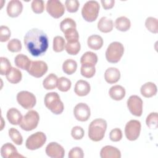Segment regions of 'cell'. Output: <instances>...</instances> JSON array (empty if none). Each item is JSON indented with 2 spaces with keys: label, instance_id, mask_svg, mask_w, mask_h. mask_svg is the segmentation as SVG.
Instances as JSON below:
<instances>
[{
  "label": "cell",
  "instance_id": "cell-2",
  "mask_svg": "<svg viewBox=\"0 0 158 158\" xmlns=\"http://www.w3.org/2000/svg\"><path fill=\"white\" fill-rule=\"evenodd\" d=\"M106 129L107 122L104 119H94L89 125L88 136L93 141H99L104 138Z\"/></svg>",
  "mask_w": 158,
  "mask_h": 158
},
{
  "label": "cell",
  "instance_id": "cell-24",
  "mask_svg": "<svg viewBox=\"0 0 158 158\" xmlns=\"http://www.w3.org/2000/svg\"><path fill=\"white\" fill-rule=\"evenodd\" d=\"M114 27V23L112 19L106 17H102L98 23V28L102 33H109L111 31Z\"/></svg>",
  "mask_w": 158,
  "mask_h": 158
},
{
  "label": "cell",
  "instance_id": "cell-41",
  "mask_svg": "<svg viewBox=\"0 0 158 158\" xmlns=\"http://www.w3.org/2000/svg\"><path fill=\"white\" fill-rule=\"evenodd\" d=\"M31 7L32 10L36 14H41L44 10V3L42 0H33L31 2Z\"/></svg>",
  "mask_w": 158,
  "mask_h": 158
},
{
  "label": "cell",
  "instance_id": "cell-11",
  "mask_svg": "<svg viewBox=\"0 0 158 158\" xmlns=\"http://www.w3.org/2000/svg\"><path fill=\"white\" fill-rule=\"evenodd\" d=\"M48 13L55 19H59L65 12V7L62 3L58 0H49L46 3Z\"/></svg>",
  "mask_w": 158,
  "mask_h": 158
},
{
  "label": "cell",
  "instance_id": "cell-47",
  "mask_svg": "<svg viewBox=\"0 0 158 158\" xmlns=\"http://www.w3.org/2000/svg\"><path fill=\"white\" fill-rule=\"evenodd\" d=\"M68 156L69 158H83L84 153L81 148L74 147L70 150Z\"/></svg>",
  "mask_w": 158,
  "mask_h": 158
},
{
  "label": "cell",
  "instance_id": "cell-1",
  "mask_svg": "<svg viewBox=\"0 0 158 158\" xmlns=\"http://www.w3.org/2000/svg\"><path fill=\"white\" fill-rule=\"evenodd\" d=\"M23 40L27 49L35 57L42 56L48 48V36L43 30L38 28H35L28 30Z\"/></svg>",
  "mask_w": 158,
  "mask_h": 158
},
{
  "label": "cell",
  "instance_id": "cell-33",
  "mask_svg": "<svg viewBox=\"0 0 158 158\" xmlns=\"http://www.w3.org/2000/svg\"><path fill=\"white\" fill-rule=\"evenodd\" d=\"M145 26L149 31L153 33H157L158 31V21L154 17H148L145 21Z\"/></svg>",
  "mask_w": 158,
  "mask_h": 158
},
{
  "label": "cell",
  "instance_id": "cell-29",
  "mask_svg": "<svg viewBox=\"0 0 158 158\" xmlns=\"http://www.w3.org/2000/svg\"><path fill=\"white\" fill-rule=\"evenodd\" d=\"M57 77L54 73H50L43 80V85L44 89L47 90L53 89L57 87Z\"/></svg>",
  "mask_w": 158,
  "mask_h": 158
},
{
  "label": "cell",
  "instance_id": "cell-16",
  "mask_svg": "<svg viewBox=\"0 0 158 158\" xmlns=\"http://www.w3.org/2000/svg\"><path fill=\"white\" fill-rule=\"evenodd\" d=\"M23 5L19 0H11L7 6V13L10 17H17L22 12Z\"/></svg>",
  "mask_w": 158,
  "mask_h": 158
},
{
  "label": "cell",
  "instance_id": "cell-4",
  "mask_svg": "<svg viewBox=\"0 0 158 158\" xmlns=\"http://www.w3.org/2000/svg\"><path fill=\"white\" fill-rule=\"evenodd\" d=\"M124 52L123 45L118 41L111 43L106 51V58L110 63L118 62Z\"/></svg>",
  "mask_w": 158,
  "mask_h": 158
},
{
  "label": "cell",
  "instance_id": "cell-30",
  "mask_svg": "<svg viewBox=\"0 0 158 158\" xmlns=\"http://www.w3.org/2000/svg\"><path fill=\"white\" fill-rule=\"evenodd\" d=\"M77 68V63L75 60L69 59L65 60L62 65V70L67 75H72L75 72Z\"/></svg>",
  "mask_w": 158,
  "mask_h": 158
},
{
  "label": "cell",
  "instance_id": "cell-12",
  "mask_svg": "<svg viewBox=\"0 0 158 158\" xmlns=\"http://www.w3.org/2000/svg\"><path fill=\"white\" fill-rule=\"evenodd\" d=\"M127 107L131 114L140 117L143 112V101L137 95H131L127 100Z\"/></svg>",
  "mask_w": 158,
  "mask_h": 158
},
{
  "label": "cell",
  "instance_id": "cell-39",
  "mask_svg": "<svg viewBox=\"0 0 158 158\" xmlns=\"http://www.w3.org/2000/svg\"><path fill=\"white\" fill-rule=\"evenodd\" d=\"M22 43L17 38L10 40L7 43V49L12 52H19L22 49Z\"/></svg>",
  "mask_w": 158,
  "mask_h": 158
},
{
  "label": "cell",
  "instance_id": "cell-27",
  "mask_svg": "<svg viewBox=\"0 0 158 158\" xmlns=\"http://www.w3.org/2000/svg\"><path fill=\"white\" fill-rule=\"evenodd\" d=\"M115 28L121 31H126L128 30L131 27V22L129 19L125 16H121L116 19L115 21Z\"/></svg>",
  "mask_w": 158,
  "mask_h": 158
},
{
  "label": "cell",
  "instance_id": "cell-36",
  "mask_svg": "<svg viewBox=\"0 0 158 158\" xmlns=\"http://www.w3.org/2000/svg\"><path fill=\"white\" fill-rule=\"evenodd\" d=\"M9 136L12 141L17 145H21L23 143V138L20 132L14 128H10L9 130Z\"/></svg>",
  "mask_w": 158,
  "mask_h": 158
},
{
  "label": "cell",
  "instance_id": "cell-20",
  "mask_svg": "<svg viewBox=\"0 0 158 158\" xmlns=\"http://www.w3.org/2000/svg\"><path fill=\"white\" fill-rule=\"evenodd\" d=\"M90 89L91 87L89 83L83 80L77 81L74 88L75 94L79 96H86L89 93Z\"/></svg>",
  "mask_w": 158,
  "mask_h": 158
},
{
  "label": "cell",
  "instance_id": "cell-8",
  "mask_svg": "<svg viewBox=\"0 0 158 158\" xmlns=\"http://www.w3.org/2000/svg\"><path fill=\"white\" fill-rule=\"evenodd\" d=\"M17 101L25 109H32L36 102L35 96L27 91H22L18 93L17 94Z\"/></svg>",
  "mask_w": 158,
  "mask_h": 158
},
{
  "label": "cell",
  "instance_id": "cell-40",
  "mask_svg": "<svg viewBox=\"0 0 158 158\" xmlns=\"http://www.w3.org/2000/svg\"><path fill=\"white\" fill-rule=\"evenodd\" d=\"M11 67L10 62L7 58L5 57H0V73L1 75H6Z\"/></svg>",
  "mask_w": 158,
  "mask_h": 158
},
{
  "label": "cell",
  "instance_id": "cell-17",
  "mask_svg": "<svg viewBox=\"0 0 158 158\" xmlns=\"http://www.w3.org/2000/svg\"><path fill=\"white\" fill-rule=\"evenodd\" d=\"M101 158H120L121 153L118 149L112 146H105L100 151Z\"/></svg>",
  "mask_w": 158,
  "mask_h": 158
},
{
  "label": "cell",
  "instance_id": "cell-14",
  "mask_svg": "<svg viewBox=\"0 0 158 158\" xmlns=\"http://www.w3.org/2000/svg\"><path fill=\"white\" fill-rule=\"evenodd\" d=\"M46 154L52 158H63L65 155L64 148L56 142L49 143L46 148Z\"/></svg>",
  "mask_w": 158,
  "mask_h": 158
},
{
  "label": "cell",
  "instance_id": "cell-45",
  "mask_svg": "<svg viewBox=\"0 0 158 158\" xmlns=\"http://www.w3.org/2000/svg\"><path fill=\"white\" fill-rule=\"evenodd\" d=\"M109 138L112 141L117 142L122 138V132L120 128H115L112 129L109 133Z\"/></svg>",
  "mask_w": 158,
  "mask_h": 158
},
{
  "label": "cell",
  "instance_id": "cell-13",
  "mask_svg": "<svg viewBox=\"0 0 158 158\" xmlns=\"http://www.w3.org/2000/svg\"><path fill=\"white\" fill-rule=\"evenodd\" d=\"M73 114L75 118L80 122L87 121L91 115L89 106L83 102L77 104L73 109Z\"/></svg>",
  "mask_w": 158,
  "mask_h": 158
},
{
  "label": "cell",
  "instance_id": "cell-21",
  "mask_svg": "<svg viewBox=\"0 0 158 158\" xmlns=\"http://www.w3.org/2000/svg\"><path fill=\"white\" fill-rule=\"evenodd\" d=\"M7 118L12 125H19L23 118L20 112L16 108L9 109L7 112Z\"/></svg>",
  "mask_w": 158,
  "mask_h": 158
},
{
  "label": "cell",
  "instance_id": "cell-48",
  "mask_svg": "<svg viewBox=\"0 0 158 158\" xmlns=\"http://www.w3.org/2000/svg\"><path fill=\"white\" fill-rule=\"evenodd\" d=\"M101 2L104 9H110L114 7L115 4V1L114 0H101Z\"/></svg>",
  "mask_w": 158,
  "mask_h": 158
},
{
  "label": "cell",
  "instance_id": "cell-7",
  "mask_svg": "<svg viewBox=\"0 0 158 158\" xmlns=\"http://www.w3.org/2000/svg\"><path fill=\"white\" fill-rule=\"evenodd\" d=\"M46 141V135L43 132L38 131L28 137L26 140L25 146L28 149L35 150L42 147Z\"/></svg>",
  "mask_w": 158,
  "mask_h": 158
},
{
  "label": "cell",
  "instance_id": "cell-43",
  "mask_svg": "<svg viewBox=\"0 0 158 158\" xmlns=\"http://www.w3.org/2000/svg\"><path fill=\"white\" fill-rule=\"evenodd\" d=\"M80 72L83 77L88 78H91L95 74L96 68L95 67H88V66L81 65Z\"/></svg>",
  "mask_w": 158,
  "mask_h": 158
},
{
  "label": "cell",
  "instance_id": "cell-6",
  "mask_svg": "<svg viewBox=\"0 0 158 158\" xmlns=\"http://www.w3.org/2000/svg\"><path fill=\"white\" fill-rule=\"evenodd\" d=\"M40 115L34 110H29L23 117L20 125V128L25 131H31L34 130L38 124Z\"/></svg>",
  "mask_w": 158,
  "mask_h": 158
},
{
  "label": "cell",
  "instance_id": "cell-44",
  "mask_svg": "<svg viewBox=\"0 0 158 158\" xmlns=\"http://www.w3.org/2000/svg\"><path fill=\"white\" fill-rule=\"evenodd\" d=\"M85 135L84 130L80 126H75L71 130V135L75 139H81Z\"/></svg>",
  "mask_w": 158,
  "mask_h": 158
},
{
  "label": "cell",
  "instance_id": "cell-22",
  "mask_svg": "<svg viewBox=\"0 0 158 158\" xmlns=\"http://www.w3.org/2000/svg\"><path fill=\"white\" fill-rule=\"evenodd\" d=\"M140 91L144 97L151 98L157 93V86L152 82H147L141 86Z\"/></svg>",
  "mask_w": 158,
  "mask_h": 158
},
{
  "label": "cell",
  "instance_id": "cell-18",
  "mask_svg": "<svg viewBox=\"0 0 158 158\" xmlns=\"http://www.w3.org/2000/svg\"><path fill=\"white\" fill-rule=\"evenodd\" d=\"M98 62V56L91 51L85 52L80 59V63L83 66L94 67Z\"/></svg>",
  "mask_w": 158,
  "mask_h": 158
},
{
  "label": "cell",
  "instance_id": "cell-23",
  "mask_svg": "<svg viewBox=\"0 0 158 158\" xmlns=\"http://www.w3.org/2000/svg\"><path fill=\"white\" fill-rule=\"evenodd\" d=\"M109 94L112 99L115 101H120L125 96V89L120 85H114L109 89Z\"/></svg>",
  "mask_w": 158,
  "mask_h": 158
},
{
  "label": "cell",
  "instance_id": "cell-26",
  "mask_svg": "<svg viewBox=\"0 0 158 158\" xmlns=\"http://www.w3.org/2000/svg\"><path fill=\"white\" fill-rule=\"evenodd\" d=\"M7 80L11 83L16 84L20 82L22 78V75L21 72L15 68V67H11L10 70L8 71V72L6 75Z\"/></svg>",
  "mask_w": 158,
  "mask_h": 158
},
{
  "label": "cell",
  "instance_id": "cell-3",
  "mask_svg": "<svg viewBox=\"0 0 158 158\" xmlns=\"http://www.w3.org/2000/svg\"><path fill=\"white\" fill-rule=\"evenodd\" d=\"M44 102L46 107L54 114H60L64 110V104L56 92L47 93L44 97Z\"/></svg>",
  "mask_w": 158,
  "mask_h": 158
},
{
  "label": "cell",
  "instance_id": "cell-35",
  "mask_svg": "<svg viewBox=\"0 0 158 158\" xmlns=\"http://www.w3.org/2000/svg\"><path fill=\"white\" fill-rule=\"evenodd\" d=\"M158 115L157 112H151L146 117L147 126L151 129H156L158 127Z\"/></svg>",
  "mask_w": 158,
  "mask_h": 158
},
{
  "label": "cell",
  "instance_id": "cell-9",
  "mask_svg": "<svg viewBox=\"0 0 158 158\" xmlns=\"http://www.w3.org/2000/svg\"><path fill=\"white\" fill-rule=\"evenodd\" d=\"M141 125L137 120H131L128 121L125 128V134L127 138L130 141L137 139L139 136Z\"/></svg>",
  "mask_w": 158,
  "mask_h": 158
},
{
  "label": "cell",
  "instance_id": "cell-37",
  "mask_svg": "<svg viewBox=\"0 0 158 158\" xmlns=\"http://www.w3.org/2000/svg\"><path fill=\"white\" fill-rule=\"evenodd\" d=\"M67 52L70 55H76L77 54L81 48L80 43L79 41L75 43H67L65 46Z\"/></svg>",
  "mask_w": 158,
  "mask_h": 158
},
{
  "label": "cell",
  "instance_id": "cell-19",
  "mask_svg": "<svg viewBox=\"0 0 158 158\" xmlns=\"http://www.w3.org/2000/svg\"><path fill=\"white\" fill-rule=\"evenodd\" d=\"M120 78V72L115 67L108 68L104 73V78L106 82L109 84L117 83Z\"/></svg>",
  "mask_w": 158,
  "mask_h": 158
},
{
  "label": "cell",
  "instance_id": "cell-25",
  "mask_svg": "<svg viewBox=\"0 0 158 158\" xmlns=\"http://www.w3.org/2000/svg\"><path fill=\"white\" fill-rule=\"evenodd\" d=\"M87 44L89 48L94 50L101 49L103 45L102 38L98 35H93L88 37Z\"/></svg>",
  "mask_w": 158,
  "mask_h": 158
},
{
  "label": "cell",
  "instance_id": "cell-46",
  "mask_svg": "<svg viewBox=\"0 0 158 158\" xmlns=\"http://www.w3.org/2000/svg\"><path fill=\"white\" fill-rule=\"evenodd\" d=\"M10 31L7 26L2 25L0 27V41L6 42L10 36Z\"/></svg>",
  "mask_w": 158,
  "mask_h": 158
},
{
  "label": "cell",
  "instance_id": "cell-28",
  "mask_svg": "<svg viewBox=\"0 0 158 158\" xmlns=\"http://www.w3.org/2000/svg\"><path fill=\"white\" fill-rule=\"evenodd\" d=\"M14 62L17 67L27 70L30 65L31 60L26 55L20 54L15 56L14 59Z\"/></svg>",
  "mask_w": 158,
  "mask_h": 158
},
{
  "label": "cell",
  "instance_id": "cell-10",
  "mask_svg": "<svg viewBox=\"0 0 158 158\" xmlns=\"http://www.w3.org/2000/svg\"><path fill=\"white\" fill-rule=\"evenodd\" d=\"M48 69V67L45 62L43 60H35L31 61L27 71L30 75L36 78H40L47 72Z\"/></svg>",
  "mask_w": 158,
  "mask_h": 158
},
{
  "label": "cell",
  "instance_id": "cell-5",
  "mask_svg": "<svg viewBox=\"0 0 158 158\" xmlns=\"http://www.w3.org/2000/svg\"><path fill=\"white\" fill-rule=\"evenodd\" d=\"M99 4L96 1L86 2L81 9V15L84 20L89 22L96 20L99 14Z\"/></svg>",
  "mask_w": 158,
  "mask_h": 158
},
{
  "label": "cell",
  "instance_id": "cell-32",
  "mask_svg": "<svg viewBox=\"0 0 158 158\" xmlns=\"http://www.w3.org/2000/svg\"><path fill=\"white\" fill-rule=\"evenodd\" d=\"M71 81L66 77H61L58 78L57 87L59 90L62 92H66L71 88Z\"/></svg>",
  "mask_w": 158,
  "mask_h": 158
},
{
  "label": "cell",
  "instance_id": "cell-15",
  "mask_svg": "<svg viewBox=\"0 0 158 158\" xmlns=\"http://www.w3.org/2000/svg\"><path fill=\"white\" fill-rule=\"evenodd\" d=\"M1 155L4 158L24 157L23 156L19 154L16 148L10 143L2 145L1 148Z\"/></svg>",
  "mask_w": 158,
  "mask_h": 158
},
{
  "label": "cell",
  "instance_id": "cell-42",
  "mask_svg": "<svg viewBox=\"0 0 158 158\" xmlns=\"http://www.w3.org/2000/svg\"><path fill=\"white\" fill-rule=\"evenodd\" d=\"M65 5L68 12L70 13L76 12L80 6V3L77 0H66Z\"/></svg>",
  "mask_w": 158,
  "mask_h": 158
},
{
  "label": "cell",
  "instance_id": "cell-34",
  "mask_svg": "<svg viewBox=\"0 0 158 158\" xmlns=\"http://www.w3.org/2000/svg\"><path fill=\"white\" fill-rule=\"evenodd\" d=\"M65 46V40L61 36H56L53 39V50L56 52H62Z\"/></svg>",
  "mask_w": 158,
  "mask_h": 158
},
{
  "label": "cell",
  "instance_id": "cell-38",
  "mask_svg": "<svg viewBox=\"0 0 158 158\" xmlns=\"http://www.w3.org/2000/svg\"><path fill=\"white\" fill-rule=\"evenodd\" d=\"M77 24L74 20L71 18H65L60 23V28L61 31L64 33L66 30L70 28H76Z\"/></svg>",
  "mask_w": 158,
  "mask_h": 158
},
{
  "label": "cell",
  "instance_id": "cell-31",
  "mask_svg": "<svg viewBox=\"0 0 158 158\" xmlns=\"http://www.w3.org/2000/svg\"><path fill=\"white\" fill-rule=\"evenodd\" d=\"M67 43H75L78 41L79 35L76 28H70L64 32Z\"/></svg>",
  "mask_w": 158,
  "mask_h": 158
}]
</instances>
